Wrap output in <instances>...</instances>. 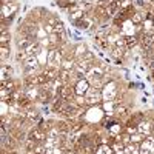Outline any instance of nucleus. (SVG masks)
<instances>
[{"mask_svg": "<svg viewBox=\"0 0 154 154\" xmlns=\"http://www.w3.org/2000/svg\"><path fill=\"white\" fill-rule=\"evenodd\" d=\"M91 62H86V60H77L75 62V66H74V72L77 74V75H86V72L89 71V69H91ZM80 79H82V77H80Z\"/></svg>", "mask_w": 154, "mask_h": 154, "instance_id": "obj_7", "label": "nucleus"}, {"mask_svg": "<svg viewBox=\"0 0 154 154\" xmlns=\"http://www.w3.org/2000/svg\"><path fill=\"white\" fill-rule=\"evenodd\" d=\"M2 86H3V88H6V89H9L11 93H14L16 89H17V88H16L14 80H11V79H9V80H6V82H3V83H2Z\"/></svg>", "mask_w": 154, "mask_h": 154, "instance_id": "obj_25", "label": "nucleus"}, {"mask_svg": "<svg viewBox=\"0 0 154 154\" xmlns=\"http://www.w3.org/2000/svg\"><path fill=\"white\" fill-rule=\"evenodd\" d=\"M59 96H60L63 100H65V102L71 100V97H72V96H75L74 86H71V85H63V86H62V89L59 91Z\"/></svg>", "mask_w": 154, "mask_h": 154, "instance_id": "obj_9", "label": "nucleus"}, {"mask_svg": "<svg viewBox=\"0 0 154 154\" xmlns=\"http://www.w3.org/2000/svg\"><path fill=\"white\" fill-rule=\"evenodd\" d=\"M140 148L136 145V143H128L125 146V154H139Z\"/></svg>", "mask_w": 154, "mask_h": 154, "instance_id": "obj_18", "label": "nucleus"}, {"mask_svg": "<svg viewBox=\"0 0 154 154\" xmlns=\"http://www.w3.org/2000/svg\"><path fill=\"white\" fill-rule=\"evenodd\" d=\"M143 140H145V136L140 134V133H136V134L131 136V143H136L137 145V143H142Z\"/></svg>", "mask_w": 154, "mask_h": 154, "instance_id": "obj_23", "label": "nucleus"}, {"mask_svg": "<svg viewBox=\"0 0 154 154\" xmlns=\"http://www.w3.org/2000/svg\"><path fill=\"white\" fill-rule=\"evenodd\" d=\"M130 20L134 25H140V23L145 20V14H142V12H133V16L130 17Z\"/></svg>", "mask_w": 154, "mask_h": 154, "instance_id": "obj_17", "label": "nucleus"}, {"mask_svg": "<svg viewBox=\"0 0 154 154\" xmlns=\"http://www.w3.org/2000/svg\"><path fill=\"white\" fill-rule=\"evenodd\" d=\"M48 53H49V49L42 46L40 49H38V53L35 54L38 63H40V66H46V65H48Z\"/></svg>", "mask_w": 154, "mask_h": 154, "instance_id": "obj_11", "label": "nucleus"}, {"mask_svg": "<svg viewBox=\"0 0 154 154\" xmlns=\"http://www.w3.org/2000/svg\"><path fill=\"white\" fill-rule=\"evenodd\" d=\"M38 66H40V63H38L35 56H29V57H26V60L23 62V68H37L38 69Z\"/></svg>", "mask_w": 154, "mask_h": 154, "instance_id": "obj_14", "label": "nucleus"}, {"mask_svg": "<svg viewBox=\"0 0 154 154\" xmlns=\"http://www.w3.org/2000/svg\"><path fill=\"white\" fill-rule=\"evenodd\" d=\"M117 5H119L120 11H126V9L131 8L133 2H131V0H122V2H117Z\"/></svg>", "mask_w": 154, "mask_h": 154, "instance_id": "obj_26", "label": "nucleus"}, {"mask_svg": "<svg viewBox=\"0 0 154 154\" xmlns=\"http://www.w3.org/2000/svg\"><path fill=\"white\" fill-rule=\"evenodd\" d=\"M49 34L46 32V29H45V26H38L37 28V34H35V38L37 40H42V38H46Z\"/></svg>", "mask_w": 154, "mask_h": 154, "instance_id": "obj_19", "label": "nucleus"}, {"mask_svg": "<svg viewBox=\"0 0 154 154\" xmlns=\"http://www.w3.org/2000/svg\"><path fill=\"white\" fill-rule=\"evenodd\" d=\"M23 93H25V96H26L31 102L40 100V88H38V86H25Z\"/></svg>", "mask_w": 154, "mask_h": 154, "instance_id": "obj_8", "label": "nucleus"}, {"mask_svg": "<svg viewBox=\"0 0 154 154\" xmlns=\"http://www.w3.org/2000/svg\"><path fill=\"white\" fill-rule=\"evenodd\" d=\"M74 66H75V62H74L72 59H63V62H62V68H60V69L74 71Z\"/></svg>", "mask_w": 154, "mask_h": 154, "instance_id": "obj_16", "label": "nucleus"}, {"mask_svg": "<svg viewBox=\"0 0 154 154\" xmlns=\"http://www.w3.org/2000/svg\"><path fill=\"white\" fill-rule=\"evenodd\" d=\"M62 56H63V53H62L60 49L51 48L49 53H48V65L46 66H56V68L60 69L62 68V62H63Z\"/></svg>", "mask_w": 154, "mask_h": 154, "instance_id": "obj_1", "label": "nucleus"}, {"mask_svg": "<svg viewBox=\"0 0 154 154\" xmlns=\"http://www.w3.org/2000/svg\"><path fill=\"white\" fill-rule=\"evenodd\" d=\"M136 133H139V131H137V126L133 125V126H128V128H126V134L133 136V134H136Z\"/></svg>", "mask_w": 154, "mask_h": 154, "instance_id": "obj_30", "label": "nucleus"}, {"mask_svg": "<svg viewBox=\"0 0 154 154\" xmlns=\"http://www.w3.org/2000/svg\"><path fill=\"white\" fill-rule=\"evenodd\" d=\"M85 99H86V103L88 105H96V103H99V102L103 99L102 97V89H97V88H89V91L86 93V96H85Z\"/></svg>", "mask_w": 154, "mask_h": 154, "instance_id": "obj_3", "label": "nucleus"}, {"mask_svg": "<svg viewBox=\"0 0 154 154\" xmlns=\"http://www.w3.org/2000/svg\"><path fill=\"white\" fill-rule=\"evenodd\" d=\"M26 139L32 140V142H35V143H42V142H45L46 134H45V131L42 130V128H32V130H29Z\"/></svg>", "mask_w": 154, "mask_h": 154, "instance_id": "obj_4", "label": "nucleus"}, {"mask_svg": "<svg viewBox=\"0 0 154 154\" xmlns=\"http://www.w3.org/2000/svg\"><path fill=\"white\" fill-rule=\"evenodd\" d=\"M116 94H117V83L116 82H108V83H105L103 88H102V97L106 102H112Z\"/></svg>", "mask_w": 154, "mask_h": 154, "instance_id": "obj_2", "label": "nucleus"}, {"mask_svg": "<svg viewBox=\"0 0 154 154\" xmlns=\"http://www.w3.org/2000/svg\"><path fill=\"white\" fill-rule=\"evenodd\" d=\"M120 131H122V128H120V125H119V123H114V125L109 128V133H111V134H114L116 137H117V134H120Z\"/></svg>", "mask_w": 154, "mask_h": 154, "instance_id": "obj_28", "label": "nucleus"}, {"mask_svg": "<svg viewBox=\"0 0 154 154\" xmlns=\"http://www.w3.org/2000/svg\"><path fill=\"white\" fill-rule=\"evenodd\" d=\"M149 66H151V68L154 69V54L151 56V60H149Z\"/></svg>", "mask_w": 154, "mask_h": 154, "instance_id": "obj_32", "label": "nucleus"}, {"mask_svg": "<svg viewBox=\"0 0 154 154\" xmlns=\"http://www.w3.org/2000/svg\"><path fill=\"white\" fill-rule=\"evenodd\" d=\"M125 40H126V48H131V46L137 45V37L136 35H126Z\"/></svg>", "mask_w": 154, "mask_h": 154, "instance_id": "obj_24", "label": "nucleus"}, {"mask_svg": "<svg viewBox=\"0 0 154 154\" xmlns=\"http://www.w3.org/2000/svg\"><path fill=\"white\" fill-rule=\"evenodd\" d=\"M105 77V69L102 66H91V69H89L85 75V79L88 82H93V80H97V79H103Z\"/></svg>", "mask_w": 154, "mask_h": 154, "instance_id": "obj_5", "label": "nucleus"}, {"mask_svg": "<svg viewBox=\"0 0 154 154\" xmlns=\"http://www.w3.org/2000/svg\"><path fill=\"white\" fill-rule=\"evenodd\" d=\"M125 53H126V48H122V46H112L111 48V54L117 59H123Z\"/></svg>", "mask_w": 154, "mask_h": 154, "instance_id": "obj_15", "label": "nucleus"}, {"mask_svg": "<svg viewBox=\"0 0 154 154\" xmlns=\"http://www.w3.org/2000/svg\"><path fill=\"white\" fill-rule=\"evenodd\" d=\"M11 40V34L8 31H2V35H0V43H2V46H6Z\"/></svg>", "mask_w": 154, "mask_h": 154, "instance_id": "obj_20", "label": "nucleus"}, {"mask_svg": "<svg viewBox=\"0 0 154 154\" xmlns=\"http://www.w3.org/2000/svg\"><path fill=\"white\" fill-rule=\"evenodd\" d=\"M114 114H116V116H126V114H128V108H126V106H117Z\"/></svg>", "mask_w": 154, "mask_h": 154, "instance_id": "obj_29", "label": "nucleus"}, {"mask_svg": "<svg viewBox=\"0 0 154 154\" xmlns=\"http://www.w3.org/2000/svg\"><path fill=\"white\" fill-rule=\"evenodd\" d=\"M23 74H25V77L37 75V68H23Z\"/></svg>", "mask_w": 154, "mask_h": 154, "instance_id": "obj_27", "label": "nucleus"}, {"mask_svg": "<svg viewBox=\"0 0 154 154\" xmlns=\"http://www.w3.org/2000/svg\"><path fill=\"white\" fill-rule=\"evenodd\" d=\"M74 25H75L77 28H80V29H91V28H94V20H93L91 17L85 16L83 19L77 20V22H75Z\"/></svg>", "mask_w": 154, "mask_h": 154, "instance_id": "obj_10", "label": "nucleus"}, {"mask_svg": "<svg viewBox=\"0 0 154 154\" xmlns=\"http://www.w3.org/2000/svg\"><path fill=\"white\" fill-rule=\"evenodd\" d=\"M103 2H109V0H103Z\"/></svg>", "mask_w": 154, "mask_h": 154, "instance_id": "obj_33", "label": "nucleus"}, {"mask_svg": "<svg viewBox=\"0 0 154 154\" xmlns=\"http://www.w3.org/2000/svg\"><path fill=\"white\" fill-rule=\"evenodd\" d=\"M89 88H91V83H89L85 77L83 79H79L74 85V91L77 96H86V93L89 91Z\"/></svg>", "mask_w": 154, "mask_h": 154, "instance_id": "obj_6", "label": "nucleus"}, {"mask_svg": "<svg viewBox=\"0 0 154 154\" xmlns=\"http://www.w3.org/2000/svg\"><path fill=\"white\" fill-rule=\"evenodd\" d=\"M9 56V48L8 46H2V60H5Z\"/></svg>", "mask_w": 154, "mask_h": 154, "instance_id": "obj_31", "label": "nucleus"}, {"mask_svg": "<svg viewBox=\"0 0 154 154\" xmlns=\"http://www.w3.org/2000/svg\"><path fill=\"white\" fill-rule=\"evenodd\" d=\"M65 154H69V152H65Z\"/></svg>", "mask_w": 154, "mask_h": 154, "instance_id": "obj_34", "label": "nucleus"}, {"mask_svg": "<svg viewBox=\"0 0 154 154\" xmlns=\"http://www.w3.org/2000/svg\"><path fill=\"white\" fill-rule=\"evenodd\" d=\"M43 74L48 77L49 80H54V79H57V77H60L59 68H56V66H46V68L43 69Z\"/></svg>", "mask_w": 154, "mask_h": 154, "instance_id": "obj_12", "label": "nucleus"}, {"mask_svg": "<svg viewBox=\"0 0 154 154\" xmlns=\"http://www.w3.org/2000/svg\"><path fill=\"white\" fill-rule=\"evenodd\" d=\"M137 131H139L140 134H143V136H149V134L152 133V126H151L149 122H140V123L137 125Z\"/></svg>", "mask_w": 154, "mask_h": 154, "instance_id": "obj_13", "label": "nucleus"}, {"mask_svg": "<svg viewBox=\"0 0 154 154\" xmlns=\"http://www.w3.org/2000/svg\"><path fill=\"white\" fill-rule=\"evenodd\" d=\"M96 154H114V151L108 145H102V146H99V149L96 151Z\"/></svg>", "mask_w": 154, "mask_h": 154, "instance_id": "obj_22", "label": "nucleus"}, {"mask_svg": "<svg viewBox=\"0 0 154 154\" xmlns=\"http://www.w3.org/2000/svg\"><path fill=\"white\" fill-rule=\"evenodd\" d=\"M85 53H86V46H85V45H82V43H80V45H77V46H75V49H74V54H75L77 57H79V59H82Z\"/></svg>", "mask_w": 154, "mask_h": 154, "instance_id": "obj_21", "label": "nucleus"}]
</instances>
